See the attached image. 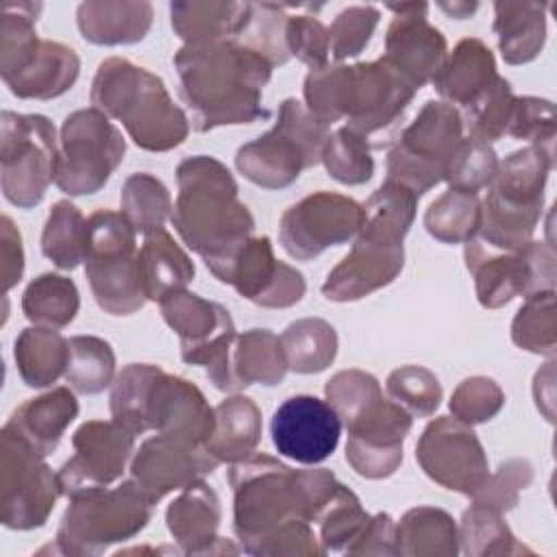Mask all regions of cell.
Here are the masks:
<instances>
[{
  "instance_id": "obj_1",
  "label": "cell",
  "mask_w": 557,
  "mask_h": 557,
  "mask_svg": "<svg viewBox=\"0 0 557 557\" xmlns=\"http://www.w3.org/2000/svg\"><path fill=\"white\" fill-rule=\"evenodd\" d=\"M172 63L178 74V96L191 111L196 133L270 117L263 87L274 65L239 39L183 44Z\"/></svg>"
},
{
  "instance_id": "obj_2",
  "label": "cell",
  "mask_w": 557,
  "mask_h": 557,
  "mask_svg": "<svg viewBox=\"0 0 557 557\" xmlns=\"http://www.w3.org/2000/svg\"><path fill=\"white\" fill-rule=\"evenodd\" d=\"M416 89L383 59L368 63H326L309 70L302 83L307 111L324 126H346L368 139L372 148L394 141V131L405 117Z\"/></svg>"
},
{
  "instance_id": "obj_3",
  "label": "cell",
  "mask_w": 557,
  "mask_h": 557,
  "mask_svg": "<svg viewBox=\"0 0 557 557\" xmlns=\"http://www.w3.org/2000/svg\"><path fill=\"white\" fill-rule=\"evenodd\" d=\"M178 194L172 226L183 244L218 274L252 237L255 218L237 198L239 187L228 168L209 154L187 157L176 168Z\"/></svg>"
},
{
  "instance_id": "obj_4",
  "label": "cell",
  "mask_w": 557,
  "mask_h": 557,
  "mask_svg": "<svg viewBox=\"0 0 557 557\" xmlns=\"http://www.w3.org/2000/svg\"><path fill=\"white\" fill-rule=\"evenodd\" d=\"M233 529L246 553L278 524L302 518L313 524L339 481L326 468L294 470L265 453H252L228 470Z\"/></svg>"
},
{
  "instance_id": "obj_5",
  "label": "cell",
  "mask_w": 557,
  "mask_h": 557,
  "mask_svg": "<svg viewBox=\"0 0 557 557\" xmlns=\"http://www.w3.org/2000/svg\"><path fill=\"white\" fill-rule=\"evenodd\" d=\"M109 407L135 435L157 431L194 446H205L215 424L213 407L191 381L152 363L124 366L111 383Z\"/></svg>"
},
{
  "instance_id": "obj_6",
  "label": "cell",
  "mask_w": 557,
  "mask_h": 557,
  "mask_svg": "<svg viewBox=\"0 0 557 557\" xmlns=\"http://www.w3.org/2000/svg\"><path fill=\"white\" fill-rule=\"evenodd\" d=\"M89 100L94 109L122 122L141 150L168 152L189 135L191 122L174 104L165 83L128 59L109 57L98 65Z\"/></svg>"
},
{
  "instance_id": "obj_7",
  "label": "cell",
  "mask_w": 557,
  "mask_h": 557,
  "mask_svg": "<svg viewBox=\"0 0 557 557\" xmlns=\"http://www.w3.org/2000/svg\"><path fill=\"white\" fill-rule=\"evenodd\" d=\"M555 152L537 146L513 150L498 163L481 200L476 239L494 250H518L531 242L544 211V189Z\"/></svg>"
},
{
  "instance_id": "obj_8",
  "label": "cell",
  "mask_w": 557,
  "mask_h": 557,
  "mask_svg": "<svg viewBox=\"0 0 557 557\" xmlns=\"http://www.w3.org/2000/svg\"><path fill=\"white\" fill-rule=\"evenodd\" d=\"M154 500L133 481L70 498L57 529L54 553L70 557L102 555L109 546L133 540L152 518Z\"/></svg>"
},
{
  "instance_id": "obj_9",
  "label": "cell",
  "mask_w": 557,
  "mask_h": 557,
  "mask_svg": "<svg viewBox=\"0 0 557 557\" xmlns=\"http://www.w3.org/2000/svg\"><path fill=\"white\" fill-rule=\"evenodd\" d=\"M326 137L329 126L318 122L300 100L285 98L274 126L237 148L235 168L257 187L285 189L320 163Z\"/></svg>"
},
{
  "instance_id": "obj_10",
  "label": "cell",
  "mask_w": 557,
  "mask_h": 557,
  "mask_svg": "<svg viewBox=\"0 0 557 557\" xmlns=\"http://www.w3.org/2000/svg\"><path fill=\"white\" fill-rule=\"evenodd\" d=\"M137 233L111 209H98L85 226V276L94 300L111 315H133L148 300L137 274Z\"/></svg>"
},
{
  "instance_id": "obj_11",
  "label": "cell",
  "mask_w": 557,
  "mask_h": 557,
  "mask_svg": "<svg viewBox=\"0 0 557 557\" xmlns=\"http://www.w3.org/2000/svg\"><path fill=\"white\" fill-rule=\"evenodd\" d=\"M463 137V122L457 107L444 100H426L413 122L392 141L385 181L400 183L416 198L444 181V168Z\"/></svg>"
},
{
  "instance_id": "obj_12",
  "label": "cell",
  "mask_w": 557,
  "mask_h": 557,
  "mask_svg": "<svg viewBox=\"0 0 557 557\" xmlns=\"http://www.w3.org/2000/svg\"><path fill=\"white\" fill-rule=\"evenodd\" d=\"M59 137L39 113L2 111L0 115V187L17 209L37 207L54 183Z\"/></svg>"
},
{
  "instance_id": "obj_13",
  "label": "cell",
  "mask_w": 557,
  "mask_h": 557,
  "mask_svg": "<svg viewBox=\"0 0 557 557\" xmlns=\"http://www.w3.org/2000/svg\"><path fill=\"white\" fill-rule=\"evenodd\" d=\"M126 139L102 111L76 109L59 131L54 185L67 196L98 194L120 168Z\"/></svg>"
},
{
  "instance_id": "obj_14",
  "label": "cell",
  "mask_w": 557,
  "mask_h": 557,
  "mask_svg": "<svg viewBox=\"0 0 557 557\" xmlns=\"http://www.w3.org/2000/svg\"><path fill=\"white\" fill-rule=\"evenodd\" d=\"M463 261L485 309H500L516 296L555 292V248L548 242L531 239L518 250H494L474 237L463 244Z\"/></svg>"
},
{
  "instance_id": "obj_15",
  "label": "cell",
  "mask_w": 557,
  "mask_h": 557,
  "mask_svg": "<svg viewBox=\"0 0 557 557\" xmlns=\"http://www.w3.org/2000/svg\"><path fill=\"white\" fill-rule=\"evenodd\" d=\"M63 496L59 474L26 442L0 431V522L11 531H30L48 522Z\"/></svg>"
},
{
  "instance_id": "obj_16",
  "label": "cell",
  "mask_w": 557,
  "mask_h": 557,
  "mask_svg": "<svg viewBox=\"0 0 557 557\" xmlns=\"http://www.w3.org/2000/svg\"><path fill=\"white\" fill-rule=\"evenodd\" d=\"M361 224L363 207L357 200L322 189L285 209L278 222V242L292 259L309 261L355 239Z\"/></svg>"
},
{
  "instance_id": "obj_17",
  "label": "cell",
  "mask_w": 557,
  "mask_h": 557,
  "mask_svg": "<svg viewBox=\"0 0 557 557\" xmlns=\"http://www.w3.org/2000/svg\"><path fill=\"white\" fill-rule=\"evenodd\" d=\"M416 459L437 485L472 498L490 476V463L479 435L453 416L431 420L418 444Z\"/></svg>"
},
{
  "instance_id": "obj_18",
  "label": "cell",
  "mask_w": 557,
  "mask_h": 557,
  "mask_svg": "<svg viewBox=\"0 0 557 557\" xmlns=\"http://www.w3.org/2000/svg\"><path fill=\"white\" fill-rule=\"evenodd\" d=\"M72 446L74 455L57 472L67 498L115 483L135 455V433L117 420H89L74 431Z\"/></svg>"
},
{
  "instance_id": "obj_19",
  "label": "cell",
  "mask_w": 557,
  "mask_h": 557,
  "mask_svg": "<svg viewBox=\"0 0 557 557\" xmlns=\"http://www.w3.org/2000/svg\"><path fill=\"white\" fill-rule=\"evenodd\" d=\"M218 281L231 285L242 298L265 309L294 307L307 292L302 272L278 261L272 242L265 235L250 237L218 274Z\"/></svg>"
},
{
  "instance_id": "obj_20",
  "label": "cell",
  "mask_w": 557,
  "mask_h": 557,
  "mask_svg": "<svg viewBox=\"0 0 557 557\" xmlns=\"http://www.w3.org/2000/svg\"><path fill=\"white\" fill-rule=\"evenodd\" d=\"M270 435L278 455L302 466H315L335 453L342 422L326 400L298 394L276 407L270 420Z\"/></svg>"
},
{
  "instance_id": "obj_21",
  "label": "cell",
  "mask_w": 557,
  "mask_h": 557,
  "mask_svg": "<svg viewBox=\"0 0 557 557\" xmlns=\"http://www.w3.org/2000/svg\"><path fill=\"white\" fill-rule=\"evenodd\" d=\"M394 20L385 33L383 61L389 63L416 91L431 83L448 57V44L429 20L426 2L389 4Z\"/></svg>"
},
{
  "instance_id": "obj_22",
  "label": "cell",
  "mask_w": 557,
  "mask_h": 557,
  "mask_svg": "<svg viewBox=\"0 0 557 557\" xmlns=\"http://www.w3.org/2000/svg\"><path fill=\"white\" fill-rule=\"evenodd\" d=\"M205 368L209 383L226 394H237L255 383L274 387L289 372L281 337L270 329L237 333Z\"/></svg>"
},
{
  "instance_id": "obj_23",
  "label": "cell",
  "mask_w": 557,
  "mask_h": 557,
  "mask_svg": "<svg viewBox=\"0 0 557 557\" xmlns=\"http://www.w3.org/2000/svg\"><path fill=\"white\" fill-rule=\"evenodd\" d=\"M403 268V242L359 231L348 255L326 274L322 294L331 302H355L394 283Z\"/></svg>"
},
{
  "instance_id": "obj_24",
  "label": "cell",
  "mask_w": 557,
  "mask_h": 557,
  "mask_svg": "<svg viewBox=\"0 0 557 557\" xmlns=\"http://www.w3.org/2000/svg\"><path fill=\"white\" fill-rule=\"evenodd\" d=\"M220 461L205 446H194L170 435L148 437L131 459V476L154 503L185 490L211 474Z\"/></svg>"
},
{
  "instance_id": "obj_25",
  "label": "cell",
  "mask_w": 557,
  "mask_h": 557,
  "mask_svg": "<svg viewBox=\"0 0 557 557\" xmlns=\"http://www.w3.org/2000/svg\"><path fill=\"white\" fill-rule=\"evenodd\" d=\"M159 307L165 324L178 337L185 363L207 366L237 335L226 307L187 289L165 298Z\"/></svg>"
},
{
  "instance_id": "obj_26",
  "label": "cell",
  "mask_w": 557,
  "mask_h": 557,
  "mask_svg": "<svg viewBox=\"0 0 557 557\" xmlns=\"http://www.w3.org/2000/svg\"><path fill=\"white\" fill-rule=\"evenodd\" d=\"M413 418L394 400L348 431L346 461L363 479H387L403 463V442L411 431Z\"/></svg>"
},
{
  "instance_id": "obj_27",
  "label": "cell",
  "mask_w": 557,
  "mask_h": 557,
  "mask_svg": "<svg viewBox=\"0 0 557 557\" xmlns=\"http://www.w3.org/2000/svg\"><path fill=\"white\" fill-rule=\"evenodd\" d=\"M220 522V498L205 481H196L181 490L165 511L168 531L185 555L239 553L235 544L218 535Z\"/></svg>"
},
{
  "instance_id": "obj_28",
  "label": "cell",
  "mask_w": 557,
  "mask_h": 557,
  "mask_svg": "<svg viewBox=\"0 0 557 557\" xmlns=\"http://www.w3.org/2000/svg\"><path fill=\"white\" fill-rule=\"evenodd\" d=\"M81 74L78 54L52 39H41L39 46L7 76L4 85L22 100H52L74 87Z\"/></svg>"
},
{
  "instance_id": "obj_29",
  "label": "cell",
  "mask_w": 557,
  "mask_h": 557,
  "mask_svg": "<svg viewBox=\"0 0 557 557\" xmlns=\"http://www.w3.org/2000/svg\"><path fill=\"white\" fill-rule=\"evenodd\" d=\"M78 416V400L70 387L50 392L22 403L2 429L26 442L37 455L48 457L61 442L65 429Z\"/></svg>"
},
{
  "instance_id": "obj_30",
  "label": "cell",
  "mask_w": 557,
  "mask_h": 557,
  "mask_svg": "<svg viewBox=\"0 0 557 557\" xmlns=\"http://www.w3.org/2000/svg\"><path fill=\"white\" fill-rule=\"evenodd\" d=\"M154 9L146 0H87L76 9L81 37L94 46H133L146 39Z\"/></svg>"
},
{
  "instance_id": "obj_31",
  "label": "cell",
  "mask_w": 557,
  "mask_h": 557,
  "mask_svg": "<svg viewBox=\"0 0 557 557\" xmlns=\"http://www.w3.org/2000/svg\"><path fill=\"white\" fill-rule=\"evenodd\" d=\"M137 274L146 300L163 302L187 289L196 268L187 252L163 228L144 237V244L137 250Z\"/></svg>"
},
{
  "instance_id": "obj_32",
  "label": "cell",
  "mask_w": 557,
  "mask_h": 557,
  "mask_svg": "<svg viewBox=\"0 0 557 557\" xmlns=\"http://www.w3.org/2000/svg\"><path fill=\"white\" fill-rule=\"evenodd\" d=\"M252 13V2L191 0L170 4L172 30L185 44L239 39Z\"/></svg>"
},
{
  "instance_id": "obj_33",
  "label": "cell",
  "mask_w": 557,
  "mask_h": 557,
  "mask_svg": "<svg viewBox=\"0 0 557 557\" xmlns=\"http://www.w3.org/2000/svg\"><path fill=\"white\" fill-rule=\"evenodd\" d=\"M496 76L498 72L492 50L481 39L466 37L453 52H448L431 85L444 102L466 107Z\"/></svg>"
},
{
  "instance_id": "obj_34",
  "label": "cell",
  "mask_w": 557,
  "mask_h": 557,
  "mask_svg": "<svg viewBox=\"0 0 557 557\" xmlns=\"http://www.w3.org/2000/svg\"><path fill=\"white\" fill-rule=\"evenodd\" d=\"M546 9L542 2H494L492 30L505 63L524 65L540 57L546 44Z\"/></svg>"
},
{
  "instance_id": "obj_35",
  "label": "cell",
  "mask_w": 557,
  "mask_h": 557,
  "mask_svg": "<svg viewBox=\"0 0 557 557\" xmlns=\"http://www.w3.org/2000/svg\"><path fill=\"white\" fill-rule=\"evenodd\" d=\"M215 411L213 433L205 448L220 463H237L250 457L261 442V409L252 398L233 394Z\"/></svg>"
},
{
  "instance_id": "obj_36",
  "label": "cell",
  "mask_w": 557,
  "mask_h": 557,
  "mask_svg": "<svg viewBox=\"0 0 557 557\" xmlns=\"http://www.w3.org/2000/svg\"><path fill=\"white\" fill-rule=\"evenodd\" d=\"M459 533L453 516L444 509L420 505L396 522V555L403 557H455Z\"/></svg>"
},
{
  "instance_id": "obj_37",
  "label": "cell",
  "mask_w": 557,
  "mask_h": 557,
  "mask_svg": "<svg viewBox=\"0 0 557 557\" xmlns=\"http://www.w3.org/2000/svg\"><path fill=\"white\" fill-rule=\"evenodd\" d=\"M13 359L24 385L41 389L65 374L70 344L57 329L33 324L22 329L15 337Z\"/></svg>"
},
{
  "instance_id": "obj_38",
  "label": "cell",
  "mask_w": 557,
  "mask_h": 557,
  "mask_svg": "<svg viewBox=\"0 0 557 557\" xmlns=\"http://www.w3.org/2000/svg\"><path fill=\"white\" fill-rule=\"evenodd\" d=\"M287 368L296 374L324 372L337 357L335 326L322 318H302L278 335Z\"/></svg>"
},
{
  "instance_id": "obj_39",
  "label": "cell",
  "mask_w": 557,
  "mask_h": 557,
  "mask_svg": "<svg viewBox=\"0 0 557 557\" xmlns=\"http://www.w3.org/2000/svg\"><path fill=\"white\" fill-rule=\"evenodd\" d=\"M81 307V296L72 278L61 274H39L22 294V311L35 326L63 329L67 326Z\"/></svg>"
},
{
  "instance_id": "obj_40",
  "label": "cell",
  "mask_w": 557,
  "mask_h": 557,
  "mask_svg": "<svg viewBox=\"0 0 557 557\" xmlns=\"http://www.w3.org/2000/svg\"><path fill=\"white\" fill-rule=\"evenodd\" d=\"M324 396L346 431L363 424L387 400L376 376L357 368L339 370L337 374H333L324 385Z\"/></svg>"
},
{
  "instance_id": "obj_41",
  "label": "cell",
  "mask_w": 557,
  "mask_h": 557,
  "mask_svg": "<svg viewBox=\"0 0 557 557\" xmlns=\"http://www.w3.org/2000/svg\"><path fill=\"white\" fill-rule=\"evenodd\" d=\"M172 198L168 187L148 172L131 174L120 191V213L131 222L135 233L152 235L165 228L172 218Z\"/></svg>"
},
{
  "instance_id": "obj_42",
  "label": "cell",
  "mask_w": 557,
  "mask_h": 557,
  "mask_svg": "<svg viewBox=\"0 0 557 557\" xmlns=\"http://www.w3.org/2000/svg\"><path fill=\"white\" fill-rule=\"evenodd\" d=\"M70 359L65 383L76 394H100L115 379V352L109 342L96 335H74L67 339Z\"/></svg>"
},
{
  "instance_id": "obj_43",
  "label": "cell",
  "mask_w": 557,
  "mask_h": 557,
  "mask_svg": "<svg viewBox=\"0 0 557 557\" xmlns=\"http://www.w3.org/2000/svg\"><path fill=\"white\" fill-rule=\"evenodd\" d=\"M426 233L442 244H466L476 237L481 222V198L459 189H448L424 211Z\"/></svg>"
},
{
  "instance_id": "obj_44",
  "label": "cell",
  "mask_w": 557,
  "mask_h": 557,
  "mask_svg": "<svg viewBox=\"0 0 557 557\" xmlns=\"http://www.w3.org/2000/svg\"><path fill=\"white\" fill-rule=\"evenodd\" d=\"M459 550L468 557H485V555H520L531 553V548L522 546L503 513L472 503L459 522Z\"/></svg>"
},
{
  "instance_id": "obj_45",
  "label": "cell",
  "mask_w": 557,
  "mask_h": 557,
  "mask_svg": "<svg viewBox=\"0 0 557 557\" xmlns=\"http://www.w3.org/2000/svg\"><path fill=\"white\" fill-rule=\"evenodd\" d=\"M87 220L70 200H57L41 233V252L59 270H76L85 261Z\"/></svg>"
},
{
  "instance_id": "obj_46",
  "label": "cell",
  "mask_w": 557,
  "mask_h": 557,
  "mask_svg": "<svg viewBox=\"0 0 557 557\" xmlns=\"http://www.w3.org/2000/svg\"><path fill=\"white\" fill-rule=\"evenodd\" d=\"M363 207V224L359 231L405 242V235L409 233L418 198L394 181H383L379 189L372 191V196L361 205Z\"/></svg>"
},
{
  "instance_id": "obj_47",
  "label": "cell",
  "mask_w": 557,
  "mask_h": 557,
  "mask_svg": "<svg viewBox=\"0 0 557 557\" xmlns=\"http://www.w3.org/2000/svg\"><path fill=\"white\" fill-rule=\"evenodd\" d=\"M368 520L370 513L361 507L359 496L339 483L313 520V524H318L322 553H346Z\"/></svg>"
},
{
  "instance_id": "obj_48",
  "label": "cell",
  "mask_w": 557,
  "mask_h": 557,
  "mask_svg": "<svg viewBox=\"0 0 557 557\" xmlns=\"http://www.w3.org/2000/svg\"><path fill=\"white\" fill-rule=\"evenodd\" d=\"M516 96L511 83L496 76L483 91H479L466 107H461V122L470 137L481 141H496L507 135Z\"/></svg>"
},
{
  "instance_id": "obj_49",
  "label": "cell",
  "mask_w": 557,
  "mask_h": 557,
  "mask_svg": "<svg viewBox=\"0 0 557 557\" xmlns=\"http://www.w3.org/2000/svg\"><path fill=\"white\" fill-rule=\"evenodd\" d=\"M370 150L372 146L366 137L342 126L329 133L320 163L333 181L342 185H363L374 174V159Z\"/></svg>"
},
{
  "instance_id": "obj_50",
  "label": "cell",
  "mask_w": 557,
  "mask_h": 557,
  "mask_svg": "<svg viewBox=\"0 0 557 557\" xmlns=\"http://www.w3.org/2000/svg\"><path fill=\"white\" fill-rule=\"evenodd\" d=\"M511 342L533 355L555 357L557 350V320L555 292H542L524 298L511 322Z\"/></svg>"
},
{
  "instance_id": "obj_51",
  "label": "cell",
  "mask_w": 557,
  "mask_h": 557,
  "mask_svg": "<svg viewBox=\"0 0 557 557\" xmlns=\"http://www.w3.org/2000/svg\"><path fill=\"white\" fill-rule=\"evenodd\" d=\"M41 2H4L0 22V76L13 72L37 46Z\"/></svg>"
},
{
  "instance_id": "obj_52",
  "label": "cell",
  "mask_w": 557,
  "mask_h": 557,
  "mask_svg": "<svg viewBox=\"0 0 557 557\" xmlns=\"http://www.w3.org/2000/svg\"><path fill=\"white\" fill-rule=\"evenodd\" d=\"M496 168L498 157L492 144L463 135L446 161L444 181L448 189L479 194L483 187H490Z\"/></svg>"
},
{
  "instance_id": "obj_53",
  "label": "cell",
  "mask_w": 557,
  "mask_h": 557,
  "mask_svg": "<svg viewBox=\"0 0 557 557\" xmlns=\"http://www.w3.org/2000/svg\"><path fill=\"white\" fill-rule=\"evenodd\" d=\"M387 398L403 407L411 418H429L442 403V385L424 366H400L385 381Z\"/></svg>"
},
{
  "instance_id": "obj_54",
  "label": "cell",
  "mask_w": 557,
  "mask_h": 557,
  "mask_svg": "<svg viewBox=\"0 0 557 557\" xmlns=\"http://www.w3.org/2000/svg\"><path fill=\"white\" fill-rule=\"evenodd\" d=\"M381 20V11L372 4H352L342 9L329 26L331 57L342 63L359 57L370 44Z\"/></svg>"
},
{
  "instance_id": "obj_55",
  "label": "cell",
  "mask_w": 557,
  "mask_h": 557,
  "mask_svg": "<svg viewBox=\"0 0 557 557\" xmlns=\"http://www.w3.org/2000/svg\"><path fill=\"white\" fill-rule=\"evenodd\" d=\"M285 4H272V2H252V13L246 30L242 33L239 41L263 54L272 65H283L292 57L287 52L285 44Z\"/></svg>"
},
{
  "instance_id": "obj_56",
  "label": "cell",
  "mask_w": 557,
  "mask_h": 557,
  "mask_svg": "<svg viewBox=\"0 0 557 557\" xmlns=\"http://www.w3.org/2000/svg\"><path fill=\"white\" fill-rule=\"evenodd\" d=\"M505 405V392L500 385L490 376H468L463 379L453 396H450V413L459 422H466L470 426L490 422L498 416V411Z\"/></svg>"
},
{
  "instance_id": "obj_57",
  "label": "cell",
  "mask_w": 557,
  "mask_h": 557,
  "mask_svg": "<svg viewBox=\"0 0 557 557\" xmlns=\"http://www.w3.org/2000/svg\"><path fill=\"white\" fill-rule=\"evenodd\" d=\"M507 135L513 139H524L529 146L546 148L555 152V107L546 98L522 96L516 98Z\"/></svg>"
},
{
  "instance_id": "obj_58",
  "label": "cell",
  "mask_w": 557,
  "mask_h": 557,
  "mask_svg": "<svg viewBox=\"0 0 557 557\" xmlns=\"http://www.w3.org/2000/svg\"><path fill=\"white\" fill-rule=\"evenodd\" d=\"M533 481V466L527 459H507L494 474L487 476L483 487L472 496V503L490 507L498 513H507L518 505L520 492Z\"/></svg>"
},
{
  "instance_id": "obj_59",
  "label": "cell",
  "mask_w": 557,
  "mask_h": 557,
  "mask_svg": "<svg viewBox=\"0 0 557 557\" xmlns=\"http://www.w3.org/2000/svg\"><path fill=\"white\" fill-rule=\"evenodd\" d=\"M285 44L289 57H296L309 70H318L329 63V28L315 15H289L285 24Z\"/></svg>"
},
{
  "instance_id": "obj_60",
  "label": "cell",
  "mask_w": 557,
  "mask_h": 557,
  "mask_svg": "<svg viewBox=\"0 0 557 557\" xmlns=\"http://www.w3.org/2000/svg\"><path fill=\"white\" fill-rule=\"evenodd\" d=\"M248 555H270V557H311L324 555L320 540L311 527V522L302 518H292L252 544Z\"/></svg>"
},
{
  "instance_id": "obj_61",
  "label": "cell",
  "mask_w": 557,
  "mask_h": 557,
  "mask_svg": "<svg viewBox=\"0 0 557 557\" xmlns=\"http://www.w3.org/2000/svg\"><path fill=\"white\" fill-rule=\"evenodd\" d=\"M346 555H396V522L389 513L370 516L363 531L346 548Z\"/></svg>"
},
{
  "instance_id": "obj_62",
  "label": "cell",
  "mask_w": 557,
  "mask_h": 557,
  "mask_svg": "<svg viewBox=\"0 0 557 557\" xmlns=\"http://www.w3.org/2000/svg\"><path fill=\"white\" fill-rule=\"evenodd\" d=\"M24 274V246L22 235L9 215L0 220V283L7 296Z\"/></svg>"
},
{
  "instance_id": "obj_63",
  "label": "cell",
  "mask_w": 557,
  "mask_h": 557,
  "mask_svg": "<svg viewBox=\"0 0 557 557\" xmlns=\"http://www.w3.org/2000/svg\"><path fill=\"white\" fill-rule=\"evenodd\" d=\"M533 398H535L537 411L546 418V422L553 424L555 420V359L553 357L550 361L544 363V368L535 372Z\"/></svg>"
},
{
  "instance_id": "obj_64",
  "label": "cell",
  "mask_w": 557,
  "mask_h": 557,
  "mask_svg": "<svg viewBox=\"0 0 557 557\" xmlns=\"http://www.w3.org/2000/svg\"><path fill=\"white\" fill-rule=\"evenodd\" d=\"M437 7H440L448 17H455V20H466V17H470V15L479 9L476 2H440Z\"/></svg>"
}]
</instances>
